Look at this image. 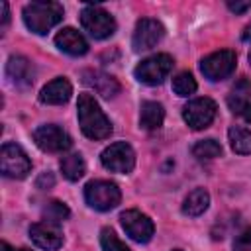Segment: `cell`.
<instances>
[{"label": "cell", "instance_id": "9a60e30c", "mask_svg": "<svg viewBox=\"0 0 251 251\" xmlns=\"http://www.w3.org/2000/svg\"><path fill=\"white\" fill-rule=\"evenodd\" d=\"M227 108L231 114L251 122V82L247 78H239L231 92L227 94Z\"/></svg>", "mask_w": 251, "mask_h": 251}, {"label": "cell", "instance_id": "2e32d148", "mask_svg": "<svg viewBox=\"0 0 251 251\" xmlns=\"http://www.w3.org/2000/svg\"><path fill=\"white\" fill-rule=\"evenodd\" d=\"M82 82L86 86H90L94 92H98L102 98H114L116 94H120V82L102 71H92V69L84 71Z\"/></svg>", "mask_w": 251, "mask_h": 251}, {"label": "cell", "instance_id": "5bb4252c", "mask_svg": "<svg viewBox=\"0 0 251 251\" xmlns=\"http://www.w3.org/2000/svg\"><path fill=\"white\" fill-rule=\"evenodd\" d=\"M6 76H8L12 86L24 90V88H29L33 84L35 69H33L31 61L25 59L24 55H12L6 63Z\"/></svg>", "mask_w": 251, "mask_h": 251}, {"label": "cell", "instance_id": "ffe728a7", "mask_svg": "<svg viewBox=\"0 0 251 251\" xmlns=\"http://www.w3.org/2000/svg\"><path fill=\"white\" fill-rule=\"evenodd\" d=\"M210 206V194L208 190L204 188H194L182 202V214L184 216H190V218H196V216H202Z\"/></svg>", "mask_w": 251, "mask_h": 251}, {"label": "cell", "instance_id": "e0dca14e", "mask_svg": "<svg viewBox=\"0 0 251 251\" xmlns=\"http://www.w3.org/2000/svg\"><path fill=\"white\" fill-rule=\"evenodd\" d=\"M55 45L67 53V55H73V57H80L88 51V43L86 39L82 37L80 31H76L75 27H63L57 35H55Z\"/></svg>", "mask_w": 251, "mask_h": 251}, {"label": "cell", "instance_id": "9c48e42d", "mask_svg": "<svg viewBox=\"0 0 251 251\" xmlns=\"http://www.w3.org/2000/svg\"><path fill=\"white\" fill-rule=\"evenodd\" d=\"M33 141L45 153H63L73 145L71 135L55 124H43V126L35 127L33 129Z\"/></svg>", "mask_w": 251, "mask_h": 251}, {"label": "cell", "instance_id": "6da1fadb", "mask_svg": "<svg viewBox=\"0 0 251 251\" xmlns=\"http://www.w3.org/2000/svg\"><path fill=\"white\" fill-rule=\"evenodd\" d=\"M76 116H78L80 131L88 139H106V137H110L112 124H110L108 116L102 112L100 104L96 102V98L92 94H88V92L78 94Z\"/></svg>", "mask_w": 251, "mask_h": 251}, {"label": "cell", "instance_id": "484cf974", "mask_svg": "<svg viewBox=\"0 0 251 251\" xmlns=\"http://www.w3.org/2000/svg\"><path fill=\"white\" fill-rule=\"evenodd\" d=\"M100 245H102V251H131L118 235L112 227H102L100 231Z\"/></svg>", "mask_w": 251, "mask_h": 251}, {"label": "cell", "instance_id": "ac0fdd59", "mask_svg": "<svg viewBox=\"0 0 251 251\" xmlns=\"http://www.w3.org/2000/svg\"><path fill=\"white\" fill-rule=\"evenodd\" d=\"M71 94H73V86H71V82H69L65 76H57L55 80L47 82V84L41 88V92H39V100H41L43 104L61 106V104L69 102Z\"/></svg>", "mask_w": 251, "mask_h": 251}, {"label": "cell", "instance_id": "4fadbf2b", "mask_svg": "<svg viewBox=\"0 0 251 251\" xmlns=\"http://www.w3.org/2000/svg\"><path fill=\"white\" fill-rule=\"evenodd\" d=\"M29 237L31 241L45 251H57L63 245V229L57 222H49V220H41L29 226Z\"/></svg>", "mask_w": 251, "mask_h": 251}, {"label": "cell", "instance_id": "5b68a950", "mask_svg": "<svg viewBox=\"0 0 251 251\" xmlns=\"http://www.w3.org/2000/svg\"><path fill=\"white\" fill-rule=\"evenodd\" d=\"M84 200L90 208L98 212H108L116 208L122 200V192L116 182L110 180H90L84 186Z\"/></svg>", "mask_w": 251, "mask_h": 251}, {"label": "cell", "instance_id": "3957f363", "mask_svg": "<svg viewBox=\"0 0 251 251\" xmlns=\"http://www.w3.org/2000/svg\"><path fill=\"white\" fill-rule=\"evenodd\" d=\"M173 65L175 61L169 53H157L137 63V67L133 69V75L141 84L157 86L169 76V73L173 71Z\"/></svg>", "mask_w": 251, "mask_h": 251}, {"label": "cell", "instance_id": "8fae6325", "mask_svg": "<svg viewBox=\"0 0 251 251\" xmlns=\"http://www.w3.org/2000/svg\"><path fill=\"white\" fill-rule=\"evenodd\" d=\"M120 222H122V227L126 229V233L137 243L151 241V237L155 233L153 220L139 210H124L120 214Z\"/></svg>", "mask_w": 251, "mask_h": 251}, {"label": "cell", "instance_id": "7c38bea8", "mask_svg": "<svg viewBox=\"0 0 251 251\" xmlns=\"http://www.w3.org/2000/svg\"><path fill=\"white\" fill-rule=\"evenodd\" d=\"M165 37V27L161 22L151 20V18H143L137 22L135 29H133V37H131V47L135 53L141 51H149L153 49L161 39Z\"/></svg>", "mask_w": 251, "mask_h": 251}, {"label": "cell", "instance_id": "30bf717a", "mask_svg": "<svg viewBox=\"0 0 251 251\" xmlns=\"http://www.w3.org/2000/svg\"><path fill=\"white\" fill-rule=\"evenodd\" d=\"M218 106L212 98H194L182 108V120L190 129H204L216 118Z\"/></svg>", "mask_w": 251, "mask_h": 251}, {"label": "cell", "instance_id": "f546056e", "mask_svg": "<svg viewBox=\"0 0 251 251\" xmlns=\"http://www.w3.org/2000/svg\"><path fill=\"white\" fill-rule=\"evenodd\" d=\"M0 6H2V27H6V25H8V20H10V14H8V4H6V2H2Z\"/></svg>", "mask_w": 251, "mask_h": 251}, {"label": "cell", "instance_id": "d6a6232c", "mask_svg": "<svg viewBox=\"0 0 251 251\" xmlns=\"http://www.w3.org/2000/svg\"><path fill=\"white\" fill-rule=\"evenodd\" d=\"M249 63H251V51H249Z\"/></svg>", "mask_w": 251, "mask_h": 251}, {"label": "cell", "instance_id": "ba28073f", "mask_svg": "<svg viewBox=\"0 0 251 251\" xmlns=\"http://www.w3.org/2000/svg\"><path fill=\"white\" fill-rule=\"evenodd\" d=\"M237 67V57L231 49H222L216 53H210L200 61V71L208 80H224L233 75Z\"/></svg>", "mask_w": 251, "mask_h": 251}, {"label": "cell", "instance_id": "4316f807", "mask_svg": "<svg viewBox=\"0 0 251 251\" xmlns=\"http://www.w3.org/2000/svg\"><path fill=\"white\" fill-rule=\"evenodd\" d=\"M233 251H251V227L241 231L233 241Z\"/></svg>", "mask_w": 251, "mask_h": 251}, {"label": "cell", "instance_id": "4dcf8cb0", "mask_svg": "<svg viewBox=\"0 0 251 251\" xmlns=\"http://www.w3.org/2000/svg\"><path fill=\"white\" fill-rule=\"evenodd\" d=\"M0 251H31V249H25V247H20V249H16V247L8 245L6 241H2V243H0Z\"/></svg>", "mask_w": 251, "mask_h": 251}, {"label": "cell", "instance_id": "1f68e13d", "mask_svg": "<svg viewBox=\"0 0 251 251\" xmlns=\"http://www.w3.org/2000/svg\"><path fill=\"white\" fill-rule=\"evenodd\" d=\"M241 39H243V41H251V24H249V25L243 29V33H241Z\"/></svg>", "mask_w": 251, "mask_h": 251}, {"label": "cell", "instance_id": "cb8c5ba5", "mask_svg": "<svg viewBox=\"0 0 251 251\" xmlns=\"http://www.w3.org/2000/svg\"><path fill=\"white\" fill-rule=\"evenodd\" d=\"M192 155L198 159H216L222 155V145L216 139H202V141L194 143Z\"/></svg>", "mask_w": 251, "mask_h": 251}, {"label": "cell", "instance_id": "277c9868", "mask_svg": "<svg viewBox=\"0 0 251 251\" xmlns=\"http://www.w3.org/2000/svg\"><path fill=\"white\" fill-rule=\"evenodd\" d=\"M80 25L94 39H108L116 31V20L102 6L88 4L80 12Z\"/></svg>", "mask_w": 251, "mask_h": 251}, {"label": "cell", "instance_id": "44dd1931", "mask_svg": "<svg viewBox=\"0 0 251 251\" xmlns=\"http://www.w3.org/2000/svg\"><path fill=\"white\" fill-rule=\"evenodd\" d=\"M59 167H61L63 176H65L67 180H71V182L82 178L84 173H86V165H84V159H82L80 153H69V155H65V157L61 159Z\"/></svg>", "mask_w": 251, "mask_h": 251}, {"label": "cell", "instance_id": "7a4b0ae2", "mask_svg": "<svg viewBox=\"0 0 251 251\" xmlns=\"http://www.w3.org/2000/svg\"><path fill=\"white\" fill-rule=\"evenodd\" d=\"M63 6L59 2H29L24 6V24L29 31L37 35H45L51 27H55L63 20Z\"/></svg>", "mask_w": 251, "mask_h": 251}, {"label": "cell", "instance_id": "d6986e66", "mask_svg": "<svg viewBox=\"0 0 251 251\" xmlns=\"http://www.w3.org/2000/svg\"><path fill=\"white\" fill-rule=\"evenodd\" d=\"M165 122V110L159 102H143L141 104V112H139V126L147 131H155L163 126Z\"/></svg>", "mask_w": 251, "mask_h": 251}, {"label": "cell", "instance_id": "52a82bcc", "mask_svg": "<svg viewBox=\"0 0 251 251\" xmlns=\"http://www.w3.org/2000/svg\"><path fill=\"white\" fill-rule=\"evenodd\" d=\"M100 163H102L104 169H108L112 173L127 175L135 167V151H133V147L129 143L116 141V143L108 145L100 153Z\"/></svg>", "mask_w": 251, "mask_h": 251}, {"label": "cell", "instance_id": "836d02e7", "mask_svg": "<svg viewBox=\"0 0 251 251\" xmlns=\"http://www.w3.org/2000/svg\"><path fill=\"white\" fill-rule=\"evenodd\" d=\"M173 251H182V249H173Z\"/></svg>", "mask_w": 251, "mask_h": 251}, {"label": "cell", "instance_id": "f1b7e54d", "mask_svg": "<svg viewBox=\"0 0 251 251\" xmlns=\"http://www.w3.org/2000/svg\"><path fill=\"white\" fill-rule=\"evenodd\" d=\"M227 8L235 14H243L247 8H251V2H227Z\"/></svg>", "mask_w": 251, "mask_h": 251}, {"label": "cell", "instance_id": "603a6c76", "mask_svg": "<svg viewBox=\"0 0 251 251\" xmlns=\"http://www.w3.org/2000/svg\"><path fill=\"white\" fill-rule=\"evenodd\" d=\"M196 88H198V84H196L194 76H192L188 71H182V73H178V75L173 78V90H175L176 96L186 98V96L194 94Z\"/></svg>", "mask_w": 251, "mask_h": 251}, {"label": "cell", "instance_id": "83f0119b", "mask_svg": "<svg viewBox=\"0 0 251 251\" xmlns=\"http://www.w3.org/2000/svg\"><path fill=\"white\" fill-rule=\"evenodd\" d=\"M55 184V176H53V173H41L39 176H37V180H35V186L37 188H41V190H47V188H51Z\"/></svg>", "mask_w": 251, "mask_h": 251}, {"label": "cell", "instance_id": "d4e9b609", "mask_svg": "<svg viewBox=\"0 0 251 251\" xmlns=\"http://www.w3.org/2000/svg\"><path fill=\"white\" fill-rule=\"evenodd\" d=\"M71 216V210L67 208V204L59 202V200H49L45 206H43V220H49V222H63Z\"/></svg>", "mask_w": 251, "mask_h": 251}, {"label": "cell", "instance_id": "8992f818", "mask_svg": "<svg viewBox=\"0 0 251 251\" xmlns=\"http://www.w3.org/2000/svg\"><path fill=\"white\" fill-rule=\"evenodd\" d=\"M0 171L8 178H25L31 171V161L18 143L8 141L0 149Z\"/></svg>", "mask_w": 251, "mask_h": 251}, {"label": "cell", "instance_id": "7402d4cb", "mask_svg": "<svg viewBox=\"0 0 251 251\" xmlns=\"http://www.w3.org/2000/svg\"><path fill=\"white\" fill-rule=\"evenodd\" d=\"M229 145L239 155H251V131L241 126H231L227 129Z\"/></svg>", "mask_w": 251, "mask_h": 251}]
</instances>
